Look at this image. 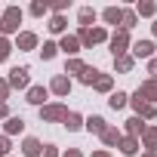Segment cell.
Returning a JSON list of instances; mask_svg holds the SVG:
<instances>
[{
  "mask_svg": "<svg viewBox=\"0 0 157 157\" xmlns=\"http://www.w3.org/2000/svg\"><path fill=\"white\" fill-rule=\"evenodd\" d=\"M154 34H157V25H154Z\"/></svg>",
  "mask_w": 157,
  "mask_h": 157,
  "instance_id": "ab89813d",
  "label": "cell"
},
{
  "mask_svg": "<svg viewBox=\"0 0 157 157\" xmlns=\"http://www.w3.org/2000/svg\"><path fill=\"white\" fill-rule=\"evenodd\" d=\"M28 102H34V105H43V102H46V90H43V86H31V93H28Z\"/></svg>",
  "mask_w": 157,
  "mask_h": 157,
  "instance_id": "ba28073f",
  "label": "cell"
},
{
  "mask_svg": "<svg viewBox=\"0 0 157 157\" xmlns=\"http://www.w3.org/2000/svg\"><path fill=\"white\" fill-rule=\"evenodd\" d=\"M22 126H25L22 117H10V120H6V132H22Z\"/></svg>",
  "mask_w": 157,
  "mask_h": 157,
  "instance_id": "5bb4252c",
  "label": "cell"
},
{
  "mask_svg": "<svg viewBox=\"0 0 157 157\" xmlns=\"http://www.w3.org/2000/svg\"><path fill=\"white\" fill-rule=\"evenodd\" d=\"M40 52H43V59H52V56H56V43H43Z\"/></svg>",
  "mask_w": 157,
  "mask_h": 157,
  "instance_id": "d4e9b609",
  "label": "cell"
},
{
  "mask_svg": "<svg viewBox=\"0 0 157 157\" xmlns=\"http://www.w3.org/2000/svg\"><path fill=\"white\" fill-rule=\"evenodd\" d=\"M93 19H96V13H93V10H80V22H83V25H90Z\"/></svg>",
  "mask_w": 157,
  "mask_h": 157,
  "instance_id": "cb8c5ba5",
  "label": "cell"
},
{
  "mask_svg": "<svg viewBox=\"0 0 157 157\" xmlns=\"http://www.w3.org/2000/svg\"><path fill=\"white\" fill-rule=\"evenodd\" d=\"M34 43H37V37H34V34H22V37H19V46H25V49H31Z\"/></svg>",
  "mask_w": 157,
  "mask_h": 157,
  "instance_id": "e0dca14e",
  "label": "cell"
},
{
  "mask_svg": "<svg viewBox=\"0 0 157 157\" xmlns=\"http://www.w3.org/2000/svg\"><path fill=\"white\" fill-rule=\"evenodd\" d=\"M86 126H90V132H105V120L102 117H90Z\"/></svg>",
  "mask_w": 157,
  "mask_h": 157,
  "instance_id": "7c38bea8",
  "label": "cell"
},
{
  "mask_svg": "<svg viewBox=\"0 0 157 157\" xmlns=\"http://www.w3.org/2000/svg\"><path fill=\"white\" fill-rule=\"evenodd\" d=\"M117 68H120V71H129V68H132V59H120Z\"/></svg>",
  "mask_w": 157,
  "mask_h": 157,
  "instance_id": "f546056e",
  "label": "cell"
},
{
  "mask_svg": "<svg viewBox=\"0 0 157 157\" xmlns=\"http://www.w3.org/2000/svg\"><path fill=\"white\" fill-rule=\"evenodd\" d=\"M62 49H65V52H77V40H74V37H65V40H62Z\"/></svg>",
  "mask_w": 157,
  "mask_h": 157,
  "instance_id": "d6986e66",
  "label": "cell"
},
{
  "mask_svg": "<svg viewBox=\"0 0 157 157\" xmlns=\"http://www.w3.org/2000/svg\"><path fill=\"white\" fill-rule=\"evenodd\" d=\"M65 126L68 129H80V114H68L65 117Z\"/></svg>",
  "mask_w": 157,
  "mask_h": 157,
  "instance_id": "2e32d148",
  "label": "cell"
},
{
  "mask_svg": "<svg viewBox=\"0 0 157 157\" xmlns=\"http://www.w3.org/2000/svg\"><path fill=\"white\" fill-rule=\"evenodd\" d=\"M148 157H154V154H148Z\"/></svg>",
  "mask_w": 157,
  "mask_h": 157,
  "instance_id": "b9f144b4",
  "label": "cell"
},
{
  "mask_svg": "<svg viewBox=\"0 0 157 157\" xmlns=\"http://www.w3.org/2000/svg\"><path fill=\"white\" fill-rule=\"evenodd\" d=\"M65 157H80V154H77V151H68V154H65Z\"/></svg>",
  "mask_w": 157,
  "mask_h": 157,
  "instance_id": "8d00e7d4",
  "label": "cell"
},
{
  "mask_svg": "<svg viewBox=\"0 0 157 157\" xmlns=\"http://www.w3.org/2000/svg\"><path fill=\"white\" fill-rule=\"evenodd\" d=\"M22 148H25V154H28V157H37V154H40V142H37V139H25V145H22Z\"/></svg>",
  "mask_w": 157,
  "mask_h": 157,
  "instance_id": "30bf717a",
  "label": "cell"
},
{
  "mask_svg": "<svg viewBox=\"0 0 157 157\" xmlns=\"http://www.w3.org/2000/svg\"><path fill=\"white\" fill-rule=\"evenodd\" d=\"M151 52H154V43H151V40L136 43V56H151Z\"/></svg>",
  "mask_w": 157,
  "mask_h": 157,
  "instance_id": "8fae6325",
  "label": "cell"
},
{
  "mask_svg": "<svg viewBox=\"0 0 157 157\" xmlns=\"http://www.w3.org/2000/svg\"><path fill=\"white\" fill-rule=\"evenodd\" d=\"M3 114H6V105H3V102H0V117H3Z\"/></svg>",
  "mask_w": 157,
  "mask_h": 157,
  "instance_id": "d590c367",
  "label": "cell"
},
{
  "mask_svg": "<svg viewBox=\"0 0 157 157\" xmlns=\"http://www.w3.org/2000/svg\"><path fill=\"white\" fill-rule=\"evenodd\" d=\"M151 74H157V62H151Z\"/></svg>",
  "mask_w": 157,
  "mask_h": 157,
  "instance_id": "74e56055",
  "label": "cell"
},
{
  "mask_svg": "<svg viewBox=\"0 0 157 157\" xmlns=\"http://www.w3.org/2000/svg\"><path fill=\"white\" fill-rule=\"evenodd\" d=\"M123 105H126V96H123V93H114V96H111V108L117 111V108H123Z\"/></svg>",
  "mask_w": 157,
  "mask_h": 157,
  "instance_id": "ac0fdd59",
  "label": "cell"
},
{
  "mask_svg": "<svg viewBox=\"0 0 157 157\" xmlns=\"http://www.w3.org/2000/svg\"><path fill=\"white\" fill-rule=\"evenodd\" d=\"M102 139H105V145H114V142H120V132H117V129H108V126H105Z\"/></svg>",
  "mask_w": 157,
  "mask_h": 157,
  "instance_id": "9a60e30c",
  "label": "cell"
},
{
  "mask_svg": "<svg viewBox=\"0 0 157 157\" xmlns=\"http://www.w3.org/2000/svg\"><path fill=\"white\" fill-rule=\"evenodd\" d=\"M96 157H108V154H105V151H99V154H96Z\"/></svg>",
  "mask_w": 157,
  "mask_h": 157,
  "instance_id": "f35d334b",
  "label": "cell"
},
{
  "mask_svg": "<svg viewBox=\"0 0 157 157\" xmlns=\"http://www.w3.org/2000/svg\"><path fill=\"white\" fill-rule=\"evenodd\" d=\"M145 142H148V148H157V129H148L145 132Z\"/></svg>",
  "mask_w": 157,
  "mask_h": 157,
  "instance_id": "603a6c76",
  "label": "cell"
},
{
  "mask_svg": "<svg viewBox=\"0 0 157 157\" xmlns=\"http://www.w3.org/2000/svg\"><path fill=\"white\" fill-rule=\"evenodd\" d=\"M123 154H136V139H123Z\"/></svg>",
  "mask_w": 157,
  "mask_h": 157,
  "instance_id": "7402d4cb",
  "label": "cell"
},
{
  "mask_svg": "<svg viewBox=\"0 0 157 157\" xmlns=\"http://www.w3.org/2000/svg\"><path fill=\"white\" fill-rule=\"evenodd\" d=\"M126 129H129V132H132V136H139V132H142V129H145V126H142V120H136V117H132V120H129V126H126Z\"/></svg>",
  "mask_w": 157,
  "mask_h": 157,
  "instance_id": "44dd1931",
  "label": "cell"
},
{
  "mask_svg": "<svg viewBox=\"0 0 157 157\" xmlns=\"http://www.w3.org/2000/svg\"><path fill=\"white\" fill-rule=\"evenodd\" d=\"M80 80H83V83H96V80H99V71H96V68H83Z\"/></svg>",
  "mask_w": 157,
  "mask_h": 157,
  "instance_id": "4fadbf2b",
  "label": "cell"
},
{
  "mask_svg": "<svg viewBox=\"0 0 157 157\" xmlns=\"http://www.w3.org/2000/svg\"><path fill=\"white\" fill-rule=\"evenodd\" d=\"M132 105H136V111H139V114H145V117H154V105H148L142 96H136V99H132Z\"/></svg>",
  "mask_w": 157,
  "mask_h": 157,
  "instance_id": "8992f818",
  "label": "cell"
},
{
  "mask_svg": "<svg viewBox=\"0 0 157 157\" xmlns=\"http://www.w3.org/2000/svg\"><path fill=\"white\" fill-rule=\"evenodd\" d=\"M139 13H142V16H151V13H154V6H151V3H142V6H139Z\"/></svg>",
  "mask_w": 157,
  "mask_h": 157,
  "instance_id": "1f68e13d",
  "label": "cell"
},
{
  "mask_svg": "<svg viewBox=\"0 0 157 157\" xmlns=\"http://www.w3.org/2000/svg\"><path fill=\"white\" fill-rule=\"evenodd\" d=\"M43 157H59V154H56V148H52V145H46V151H43Z\"/></svg>",
  "mask_w": 157,
  "mask_h": 157,
  "instance_id": "836d02e7",
  "label": "cell"
},
{
  "mask_svg": "<svg viewBox=\"0 0 157 157\" xmlns=\"http://www.w3.org/2000/svg\"><path fill=\"white\" fill-rule=\"evenodd\" d=\"M19 19H22V13L13 6V10H6V16H3L0 25H3V31H16V28H19Z\"/></svg>",
  "mask_w": 157,
  "mask_h": 157,
  "instance_id": "7a4b0ae2",
  "label": "cell"
},
{
  "mask_svg": "<svg viewBox=\"0 0 157 157\" xmlns=\"http://www.w3.org/2000/svg\"><path fill=\"white\" fill-rule=\"evenodd\" d=\"M120 16H123V13H120V10H114V6H111V10H105V22H117Z\"/></svg>",
  "mask_w": 157,
  "mask_h": 157,
  "instance_id": "ffe728a7",
  "label": "cell"
},
{
  "mask_svg": "<svg viewBox=\"0 0 157 157\" xmlns=\"http://www.w3.org/2000/svg\"><path fill=\"white\" fill-rule=\"evenodd\" d=\"M120 19H123V31H126V28H132V22H136V16H132V13H123Z\"/></svg>",
  "mask_w": 157,
  "mask_h": 157,
  "instance_id": "484cf974",
  "label": "cell"
},
{
  "mask_svg": "<svg viewBox=\"0 0 157 157\" xmlns=\"http://www.w3.org/2000/svg\"><path fill=\"white\" fill-rule=\"evenodd\" d=\"M49 28H52V31H62V28H65V19H59V16H56V19H52V25H49Z\"/></svg>",
  "mask_w": 157,
  "mask_h": 157,
  "instance_id": "f1b7e54d",
  "label": "cell"
},
{
  "mask_svg": "<svg viewBox=\"0 0 157 157\" xmlns=\"http://www.w3.org/2000/svg\"><path fill=\"white\" fill-rule=\"evenodd\" d=\"M136 96H142V99H151V102H157V80H151V83H145Z\"/></svg>",
  "mask_w": 157,
  "mask_h": 157,
  "instance_id": "52a82bcc",
  "label": "cell"
},
{
  "mask_svg": "<svg viewBox=\"0 0 157 157\" xmlns=\"http://www.w3.org/2000/svg\"><path fill=\"white\" fill-rule=\"evenodd\" d=\"M65 117H68L65 105H49V108H43V120H65Z\"/></svg>",
  "mask_w": 157,
  "mask_h": 157,
  "instance_id": "3957f363",
  "label": "cell"
},
{
  "mask_svg": "<svg viewBox=\"0 0 157 157\" xmlns=\"http://www.w3.org/2000/svg\"><path fill=\"white\" fill-rule=\"evenodd\" d=\"M68 90H71V80H68V77H56V80H52V93L65 96Z\"/></svg>",
  "mask_w": 157,
  "mask_h": 157,
  "instance_id": "9c48e42d",
  "label": "cell"
},
{
  "mask_svg": "<svg viewBox=\"0 0 157 157\" xmlns=\"http://www.w3.org/2000/svg\"><path fill=\"white\" fill-rule=\"evenodd\" d=\"M126 40H129V37H126V31L114 34V40H111V52H114V56H123V52H126Z\"/></svg>",
  "mask_w": 157,
  "mask_h": 157,
  "instance_id": "277c9868",
  "label": "cell"
},
{
  "mask_svg": "<svg viewBox=\"0 0 157 157\" xmlns=\"http://www.w3.org/2000/svg\"><path fill=\"white\" fill-rule=\"evenodd\" d=\"M96 86H99V90H111V80H108V77H99Z\"/></svg>",
  "mask_w": 157,
  "mask_h": 157,
  "instance_id": "83f0119b",
  "label": "cell"
},
{
  "mask_svg": "<svg viewBox=\"0 0 157 157\" xmlns=\"http://www.w3.org/2000/svg\"><path fill=\"white\" fill-rule=\"evenodd\" d=\"M6 56H10V43H6V40H0V62H3Z\"/></svg>",
  "mask_w": 157,
  "mask_h": 157,
  "instance_id": "4316f807",
  "label": "cell"
},
{
  "mask_svg": "<svg viewBox=\"0 0 157 157\" xmlns=\"http://www.w3.org/2000/svg\"><path fill=\"white\" fill-rule=\"evenodd\" d=\"M99 40H105L102 28H83V43H99Z\"/></svg>",
  "mask_w": 157,
  "mask_h": 157,
  "instance_id": "5b68a950",
  "label": "cell"
},
{
  "mask_svg": "<svg viewBox=\"0 0 157 157\" xmlns=\"http://www.w3.org/2000/svg\"><path fill=\"white\" fill-rule=\"evenodd\" d=\"M68 71H74V74L80 71V74H83V65H80V62H68Z\"/></svg>",
  "mask_w": 157,
  "mask_h": 157,
  "instance_id": "4dcf8cb0",
  "label": "cell"
},
{
  "mask_svg": "<svg viewBox=\"0 0 157 157\" xmlns=\"http://www.w3.org/2000/svg\"><path fill=\"white\" fill-rule=\"evenodd\" d=\"M6 151H10V142H6V139H3V136H0V157H3V154H6Z\"/></svg>",
  "mask_w": 157,
  "mask_h": 157,
  "instance_id": "d6a6232c",
  "label": "cell"
},
{
  "mask_svg": "<svg viewBox=\"0 0 157 157\" xmlns=\"http://www.w3.org/2000/svg\"><path fill=\"white\" fill-rule=\"evenodd\" d=\"M0 99H6V83H0Z\"/></svg>",
  "mask_w": 157,
  "mask_h": 157,
  "instance_id": "e575fe53",
  "label": "cell"
},
{
  "mask_svg": "<svg viewBox=\"0 0 157 157\" xmlns=\"http://www.w3.org/2000/svg\"><path fill=\"white\" fill-rule=\"evenodd\" d=\"M10 86H16V90L28 86V68H13L10 71Z\"/></svg>",
  "mask_w": 157,
  "mask_h": 157,
  "instance_id": "6da1fadb",
  "label": "cell"
},
{
  "mask_svg": "<svg viewBox=\"0 0 157 157\" xmlns=\"http://www.w3.org/2000/svg\"><path fill=\"white\" fill-rule=\"evenodd\" d=\"M0 31H3V25H0Z\"/></svg>",
  "mask_w": 157,
  "mask_h": 157,
  "instance_id": "60d3db41",
  "label": "cell"
}]
</instances>
